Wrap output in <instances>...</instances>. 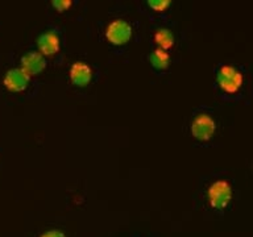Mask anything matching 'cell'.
Wrapping results in <instances>:
<instances>
[{"label": "cell", "mask_w": 253, "mask_h": 237, "mask_svg": "<svg viewBox=\"0 0 253 237\" xmlns=\"http://www.w3.org/2000/svg\"><path fill=\"white\" fill-rule=\"evenodd\" d=\"M207 198L212 208H225L232 199V187L224 179H219L209 187Z\"/></svg>", "instance_id": "2"}, {"label": "cell", "mask_w": 253, "mask_h": 237, "mask_svg": "<svg viewBox=\"0 0 253 237\" xmlns=\"http://www.w3.org/2000/svg\"><path fill=\"white\" fill-rule=\"evenodd\" d=\"M217 84L221 90L228 92V94H235L240 90L243 83H244V77L236 67L231 65H224L219 69L217 73Z\"/></svg>", "instance_id": "1"}, {"label": "cell", "mask_w": 253, "mask_h": 237, "mask_svg": "<svg viewBox=\"0 0 253 237\" xmlns=\"http://www.w3.org/2000/svg\"><path fill=\"white\" fill-rule=\"evenodd\" d=\"M216 130V122L206 114L198 115L191 124V133L199 141H209Z\"/></svg>", "instance_id": "4"}, {"label": "cell", "mask_w": 253, "mask_h": 237, "mask_svg": "<svg viewBox=\"0 0 253 237\" xmlns=\"http://www.w3.org/2000/svg\"><path fill=\"white\" fill-rule=\"evenodd\" d=\"M40 237H66L63 235V232L58 231V229H51V231H47V232L42 233Z\"/></svg>", "instance_id": "13"}, {"label": "cell", "mask_w": 253, "mask_h": 237, "mask_svg": "<svg viewBox=\"0 0 253 237\" xmlns=\"http://www.w3.org/2000/svg\"><path fill=\"white\" fill-rule=\"evenodd\" d=\"M37 45H39L40 53L42 55H53L55 53H58L61 41H59V37L57 36V33L46 32V33L40 36Z\"/></svg>", "instance_id": "8"}, {"label": "cell", "mask_w": 253, "mask_h": 237, "mask_svg": "<svg viewBox=\"0 0 253 237\" xmlns=\"http://www.w3.org/2000/svg\"><path fill=\"white\" fill-rule=\"evenodd\" d=\"M148 4L153 8L154 11H165L166 8L171 4V1L170 0H149Z\"/></svg>", "instance_id": "11"}, {"label": "cell", "mask_w": 253, "mask_h": 237, "mask_svg": "<svg viewBox=\"0 0 253 237\" xmlns=\"http://www.w3.org/2000/svg\"><path fill=\"white\" fill-rule=\"evenodd\" d=\"M31 77L21 69V67H15L7 71V74L4 77V86L5 88L12 92H21L29 84Z\"/></svg>", "instance_id": "5"}, {"label": "cell", "mask_w": 253, "mask_h": 237, "mask_svg": "<svg viewBox=\"0 0 253 237\" xmlns=\"http://www.w3.org/2000/svg\"><path fill=\"white\" fill-rule=\"evenodd\" d=\"M150 62H152V65H153L156 69H160V70L166 69L170 62L169 53L158 47V49H156V50L152 53V55H150Z\"/></svg>", "instance_id": "10"}, {"label": "cell", "mask_w": 253, "mask_h": 237, "mask_svg": "<svg viewBox=\"0 0 253 237\" xmlns=\"http://www.w3.org/2000/svg\"><path fill=\"white\" fill-rule=\"evenodd\" d=\"M132 37V27L124 20H114L106 28V39L114 45H124Z\"/></svg>", "instance_id": "3"}, {"label": "cell", "mask_w": 253, "mask_h": 237, "mask_svg": "<svg viewBox=\"0 0 253 237\" xmlns=\"http://www.w3.org/2000/svg\"><path fill=\"white\" fill-rule=\"evenodd\" d=\"M92 78L91 67L84 62H77L70 67V79L75 86H87Z\"/></svg>", "instance_id": "7"}, {"label": "cell", "mask_w": 253, "mask_h": 237, "mask_svg": "<svg viewBox=\"0 0 253 237\" xmlns=\"http://www.w3.org/2000/svg\"><path fill=\"white\" fill-rule=\"evenodd\" d=\"M46 67V61L43 55L39 51H31L27 53L21 58V69L27 73L29 77L40 74Z\"/></svg>", "instance_id": "6"}, {"label": "cell", "mask_w": 253, "mask_h": 237, "mask_svg": "<svg viewBox=\"0 0 253 237\" xmlns=\"http://www.w3.org/2000/svg\"><path fill=\"white\" fill-rule=\"evenodd\" d=\"M154 42L157 43L160 49L162 50H169L171 49L174 45V36L173 33L169 31V29H158L156 33H154Z\"/></svg>", "instance_id": "9"}, {"label": "cell", "mask_w": 253, "mask_h": 237, "mask_svg": "<svg viewBox=\"0 0 253 237\" xmlns=\"http://www.w3.org/2000/svg\"><path fill=\"white\" fill-rule=\"evenodd\" d=\"M51 4H53L58 11H65V9H69V8L71 7L73 1H71V0H54V1H51Z\"/></svg>", "instance_id": "12"}]
</instances>
